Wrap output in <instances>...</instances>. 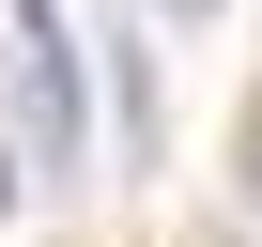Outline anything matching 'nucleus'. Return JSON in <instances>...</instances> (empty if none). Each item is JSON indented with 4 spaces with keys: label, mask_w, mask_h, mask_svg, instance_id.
Returning a JSON list of instances; mask_svg holds the SVG:
<instances>
[{
    "label": "nucleus",
    "mask_w": 262,
    "mask_h": 247,
    "mask_svg": "<svg viewBox=\"0 0 262 247\" xmlns=\"http://www.w3.org/2000/svg\"><path fill=\"white\" fill-rule=\"evenodd\" d=\"M16 47H31V155H77V62H62L47 0H16Z\"/></svg>",
    "instance_id": "obj_1"
},
{
    "label": "nucleus",
    "mask_w": 262,
    "mask_h": 247,
    "mask_svg": "<svg viewBox=\"0 0 262 247\" xmlns=\"http://www.w3.org/2000/svg\"><path fill=\"white\" fill-rule=\"evenodd\" d=\"M0 201H16V155H0Z\"/></svg>",
    "instance_id": "obj_2"
}]
</instances>
